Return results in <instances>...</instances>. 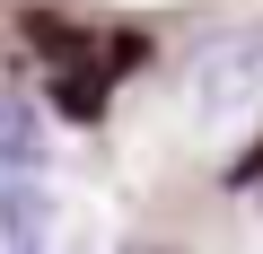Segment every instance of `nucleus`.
<instances>
[{
  "instance_id": "obj_1",
  "label": "nucleus",
  "mask_w": 263,
  "mask_h": 254,
  "mask_svg": "<svg viewBox=\"0 0 263 254\" xmlns=\"http://www.w3.org/2000/svg\"><path fill=\"white\" fill-rule=\"evenodd\" d=\"M193 105L202 114H254L263 105V35L254 27H228L193 53Z\"/></svg>"
},
{
  "instance_id": "obj_3",
  "label": "nucleus",
  "mask_w": 263,
  "mask_h": 254,
  "mask_svg": "<svg viewBox=\"0 0 263 254\" xmlns=\"http://www.w3.org/2000/svg\"><path fill=\"white\" fill-rule=\"evenodd\" d=\"M18 254H35V245H18Z\"/></svg>"
},
{
  "instance_id": "obj_2",
  "label": "nucleus",
  "mask_w": 263,
  "mask_h": 254,
  "mask_svg": "<svg viewBox=\"0 0 263 254\" xmlns=\"http://www.w3.org/2000/svg\"><path fill=\"white\" fill-rule=\"evenodd\" d=\"M44 149H53V141H44V114L0 79V167H35Z\"/></svg>"
}]
</instances>
